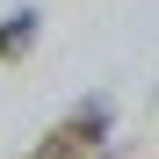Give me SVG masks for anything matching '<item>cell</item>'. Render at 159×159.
Listing matches in <instances>:
<instances>
[{"label":"cell","mask_w":159,"mask_h":159,"mask_svg":"<svg viewBox=\"0 0 159 159\" xmlns=\"http://www.w3.org/2000/svg\"><path fill=\"white\" fill-rule=\"evenodd\" d=\"M36 36H43V15H36V7H15L7 22H0V58H7V65H15V58H29Z\"/></svg>","instance_id":"obj_2"},{"label":"cell","mask_w":159,"mask_h":159,"mask_svg":"<svg viewBox=\"0 0 159 159\" xmlns=\"http://www.w3.org/2000/svg\"><path fill=\"white\" fill-rule=\"evenodd\" d=\"M101 138H109V94H87L65 123H51V138L29 159H101Z\"/></svg>","instance_id":"obj_1"}]
</instances>
